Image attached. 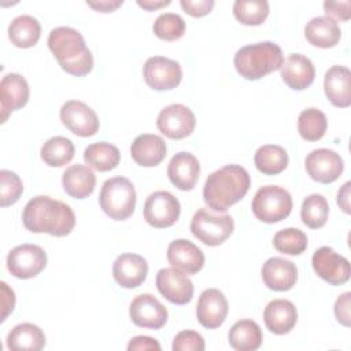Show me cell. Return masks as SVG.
<instances>
[{
    "label": "cell",
    "instance_id": "3",
    "mask_svg": "<svg viewBox=\"0 0 351 351\" xmlns=\"http://www.w3.org/2000/svg\"><path fill=\"white\" fill-rule=\"evenodd\" d=\"M47 43L63 71L74 77H84L92 71L93 56L78 30L69 26L55 27Z\"/></svg>",
    "mask_w": 351,
    "mask_h": 351
},
{
    "label": "cell",
    "instance_id": "21",
    "mask_svg": "<svg viewBox=\"0 0 351 351\" xmlns=\"http://www.w3.org/2000/svg\"><path fill=\"white\" fill-rule=\"evenodd\" d=\"M200 165L191 152H177L169 162L167 177L180 191H192L199 180Z\"/></svg>",
    "mask_w": 351,
    "mask_h": 351
},
{
    "label": "cell",
    "instance_id": "22",
    "mask_svg": "<svg viewBox=\"0 0 351 351\" xmlns=\"http://www.w3.org/2000/svg\"><path fill=\"white\" fill-rule=\"evenodd\" d=\"M169 263L185 274H196L204 266V254L186 239L173 240L167 247Z\"/></svg>",
    "mask_w": 351,
    "mask_h": 351
},
{
    "label": "cell",
    "instance_id": "5",
    "mask_svg": "<svg viewBox=\"0 0 351 351\" xmlns=\"http://www.w3.org/2000/svg\"><path fill=\"white\" fill-rule=\"evenodd\" d=\"M136 189L126 177H112L104 181L100 195V208L111 219L125 221L136 208Z\"/></svg>",
    "mask_w": 351,
    "mask_h": 351
},
{
    "label": "cell",
    "instance_id": "9",
    "mask_svg": "<svg viewBox=\"0 0 351 351\" xmlns=\"http://www.w3.org/2000/svg\"><path fill=\"white\" fill-rule=\"evenodd\" d=\"M144 219L148 225L163 229L173 226L181 214L178 199L167 191H155L144 203Z\"/></svg>",
    "mask_w": 351,
    "mask_h": 351
},
{
    "label": "cell",
    "instance_id": "7",
    "mask_svg": "<svg viewBox=\"0 0 351 351\" xmlns=\"http://www.w3.org/2000/svg\"><path fill=\"white\" fill-rule=\"evenodd\" d=\"M234 229L233 218L229 214L215 215L207 208H199L191 221L192 234L208 247L221 245Z\"/></svg>",
    "mask_w": 351,
    "mask_h": 351
},
{
    "label": "cell",
    "instance_id": "17",
    "mask_svg": "<svg viewBox=\"0 0 351 351\" xmlns=\"http://www.w3.org/2000/svg\"><path fill=\"white\" fill-rule=\"evenodd\" d=\"M29 84L18 73H8L0 81V110H1V123H4L8 115L25 107L29 101Z\"/></svg>",
    "mask_w": 351,
    "mask_h": 351
},
{
    "label": "cell",
    "instance_id": "32",
    "mask_svg": "<svg viewBox=\"0 0 351 351\" xmlns=\"http://www.w3.org/2000/svg\"><path fill=\"white\" fill-rule=\"evenodd\" d=\"M85 163L97 171H110L119 165V149L110 143L99 141L88 145L84 151Z\"/></svg>",
    "mask_w": 351,
    "mask_h": 351
},
{
    "label": "cell",
    "instance_id": "42",
    "mask_svg": "<svg viewBox=\"0 0 351 351\" xmlns=\"http://www.w3.org/2000/svg\"><path fill=\"white\" fill-rule=\"evenodd\" d=\"M215 1L214 0H181L180 5L182 10L195 18L204 16L211 12Z\"/></svg>",
    "mask_w": 351,
    "mask_h": 351
},
{
    "label": "cell",
    "instance_id": "37",
    "mask_svg": "<svg viewBox=\"0 0 351 351\" xmlns=\"http://www.w3.org/2000/svg\"><path fill=\"white\" fill-rule=\"evenodd\" d=\"M269 3L266 0H236L233 4L234 18L247 26H258L269 15Z\"/></svg>",
    "mask_w": 351,
    "mask_h": 351
},
{
    "label": "cell",
    "instance_id": "10",
    "mask_svg": "<svg viewBox=\"0 0 351 351\" xmlns=\"http://www.w3.org/2000/svg\"><path fill=\"white\" fill-rule=\"evenodd\" d=\"M145 84L154 90H171L182 80V70L178 62L165 56H151L143 66Z\"/></svg>",
    "mask_w": 351,
    "mask_h": 351
},
{
    "label": "cell",
    "instance_id": "31",
    "mask_svg": "<svg viewBox=\"0 0 351 351\" xmlns=\"http://www.w3.org/2000/svg\"><path fill=\"white\" fill-rule=\"evenodd\" d=\"M41 36V25L32 15H19L8 25V38L18 48L34 47Z\"/></svg>",
    "mask_w": 351,
    "mask_h": 351
},
{
    "label": "cell",
    "instance_id": "1",
    "mask_svg": "<svg viewBox=\"0 0 351 351\" xmlns=\"http://www.w3.org/2000/svg\"><path fill=\"white\" fill-rule=\"evenodd\" d=\"M22 222L32 233H48L63 237L75 226V215L71 207L49 196L38 195L30 199L22 213Z\"/></svg>",
    "mask_w": 351,
    "mask_h": 351
},
{
    "label": "cell",
    "instance_id": "44",
    "mask_svg": "<svg viewBox=\"0 0 351 351\" xmlns=\"http://www.w3.org/2000/svg\"><path fill=\"white\" fill-rule=\"evenodd\" d=\"M324 10L326 12V16L332 19H340V21H348L351 14H350V1H325L324 3Z\"/></svg>",
    "mask_w": 351,
    "mask_h": 351
},
{
    "label": "cell",
    "instance_id": "13",
    "mask_svg": "<svg viewBox=\"0 0 351 351\" xmlns=\"http://www.w3.org/2000/svg\"><path fill=\"white\" fill-rule=\"evenodd\" d=\"M60 121L71 133L80 137L96 134L100 126L96 112L80 100H69L62 106Z\"/></svg>",
    "mask_w": 351,
    "mask_h": 351
},
{
    "label": "cell",
    "instance_id": "6",
    "mask_svg": "<svg viewBox=\"0 0 351 351\" xmlns=\"http://www.w3.org/2000/svg\"><path fill=\"white\" fill-rule=\"evenodd\" d=\"M291 193L278 185H266L256 191L251 208L256 219L265 223H276L285 219L292 211Z\"/></svg>",
    "mask_w": 351,
    "mask_h": 351
},
{
    "label": "cell",
    "instance_id": "38",
    "mask_svg": "<svg viewBox=\"0 0 351 351\" xmlns=\"http://www.w3.org/2000/svg\"><path fill=\"white\" fill-rule=\"evenodd\" d=\"M307 244L308 240L306 233L296 228H287L278 230L273 239L274 248L285 255H300L306 251Z\"/></svg>",
    "mask_w": 351,
    "mask_h": 351
},
{
    "label": "cell",
    "instance_id": "28",
    "mask_svg": "<svg viewBox=\"0 0 351 351\" xmlns=\"http://www.w3.org/2000/svg\"><path fill=\"white\" fill-rule=\"evenodd\" d=\"M306 40L318 48H332L341 38L339 23L329 16H315L304 26Z\"/></svg>",
    "mask_w": 351,
    "mask_h": 351
},
{
    "label": "cell",
    "instance_id": "26",
    "mask_svg": "<svg viewBox=\"0 0 351 351\" xmlns=\"http://www.w3.org/2000/svg\"><path fill=\"white\" fill-rule=\"evenodd\" d=\"M130 155L132 159L143 167L158 166L166 156V143L156 134H140L130 145Z\"/></svg>",
    "mask_w": 351,
    "mask_h": 351
},
{
    "label": "cell",
    "instance_id": "43",
    "mask_svg": "<svg viewBox=\"0 0 351 351\" xmlns=\"http://www.w3.org/2000/svg\"><path fill=\"white\" fill-rule=\"evenodd\" d=\"M350 300H351V293L350 292H344L343 295H340L336 302H335V317L336 319L344 325V326H350Z\"/></svg>",
    "mask_w": 351,
    "mask_h": 351
},
{
    "label": "cell",
    "instance_id": "34",
    "mask_svg": "<svg viewBox=\"0 0 351 351\" xmlns=\"http://www.w3.org/2000/svg\"><path fill=\"white\" fill-rule=\"evenodd\" d=\"M74 144L71 140L63 136H55L48 138L41 149H40V156L43 162L51 167H62L71 162L74 158Z\"/></svg>",
    "mask_w": 351,
    "mask_h": 351
},
{
    "label": "cell",
    "instance_id": "30",
    "mask_svg": "<svg viewBox=\"0 0 351 351\" xmlns=\"http://www.w3.org/2000/svg\"><path fill=\"white\" fill-rule=\"evenodd\" d=\"M229 344L237 351H254L262 344V330L252 319H240L228 333Z\"/></svg>",
    "mask_w": 351,
    "mask_h": 351
},
{
    "label": "cell",
    "instance_id": "14",
    "mask_svg": "<svg viewBox=\"0 0 351 351\" xmlns=\"http://www.w3.org/2000/svg\"><path fill=\"white\" fill-rule=\"evenodd\" d=\"M307 174L317 182H335L343 173L344 162L341 156L328 148H318L311 151L304 160Z\"/></svg>",
    "mask_w": 351,
    "mask_h": 351
},
{
    "label": "cell",
    "instance_id": "15",
    "mask_svg": "<svg viewBox=\"0 0 351 351\" xmlns=\"http://www.w3.org/2000/svg\"><path fill=\"white\" fill-rule=\"evenodd\" d=\"M156 288L173 304H186L193 298V282L176 267H165L158 271Z\"/></svg>",
    "mask_w": 351,
    "mask_h": 351
},
{
    "label": "cell",
    "instance_id": "19",
    "mask_svg": "<svg viewBox=\"0 0 351 351\" xmlns=\"http://www.w3.org/2000/svg\"><path fill=\"white\" fill-rule=\"evenodd\" d=\"M261 276L263 280V284L277 292L289 291L293 288L298 280V269L293 262L280 258V256H271L269 258L262 269Z\"/></svg>",
    "mask_w": 351,
    "mask_h": 351
},
{
    "label": "cell",
    "instance_id": "12",
    "mask_svg": "<svg viewBox=\"0 0 351 351\" xmlns=\"http://www.w3.org/2000/svg\"><path fill=\"white\" fill-rule=\"evenodd\" d=\"M311 265L318 277L330 285H343L348 281L351 267L347 258L339 255L330 247L318 248L311 258Z\"/></svg>",
    "mask_w": 351,
    "mask_h": 351
},
{
    "label": "cell",
    "instance_id": "48",
    "mask_svg": "<svg viewBox=\"0 0 351 351\" xmlns=\"http://www.w3.org/2000/svg\"><path fill=\"white\" fill-rule=\"evenodd\" d=\"M350 182L347 181L337 192V204L339 207L346 213L350 214L351 208H350Z\"/></svg>",
    "mask_w": 351,
    "mask_h": 351
},
{
    "label": "cell",
    "instance_id": "2",
    "mask_svg": "<svg viewBox=\"0 0 351 351\" xmlns=\"http://www.w3.org/2000/svg\"><path fill=\"white\" fill-rule=\"evenodd\" d=\"M250 185V174L243 166L226 165L207 177L203 186V200L208 208L225 213L247 195Z\"/></svg>",
    "mask_w": 351,
    "mask_h": 351
},
{
    "label": "cell",
    "instance_id": "47",
    "mask_svg": "<svg viewBox=\"0 0 351 351\" xmlns=\"http://www.w3.org/2000/svg\"><path fill=\"white\" fill-rule=\"evenodd\" d=\"M86 4L99 12H112L118 7H121L123 1L122 0H100V1H86Z\"/></svg>",
    "mask_w": 351,
    "mask_h": 351
},
{
    "label": "cell",
    "instance_id": "33",
    "mask_svg": "<svg viewBox=\"0 0 351 351\" xmlns=\"http://www.w3.org/2000/svg\"><path fill=\"white\" fill-rule=\"evenodd\" d=\"M255 167L266 176L282 173L288 166V154L281 145L265 144L261 145L254 155Z\"/></svg>",
    "mask_w": 351,
    "mask_h": 351
},
{
    "label": "cell",
    "instance_id": "11",
    "mask_svg": "<svg viewBox=\"0 0 351 351\" xmlns=\"http://www.w3.org/2000/svg\"><path fill=\"white\" fill-rule=\"evenodd\" d=\"M196 118L192 110L184 104H169L160 110L156 126L162 134L171 140H181L192 134Z\"/></svg>",
    "mask_w": 351,
    "mask_h": 351
},
{
    "label": "cell",
    "instance_id": "4",
    "mask_svg": "<svg viewBox=\"0 0 351 351\" xmlns=\"http://www.w3.org/2000/svg\"><path fill=\"white\" fill-rule=\"evenodd\" d=\"M237 73L248 80L256 81L281 69L284 62L282 49L273 41H261L241 47L234 55Z\"/></svg>",
    "mask_w": 351,
    "mask_h": 351
},
{
    "label": "cell",
    "instance_id": "27",
    "mask_svg": "<svg viewBox=\"0 0 351 351\" xmlns=\"http://www.w3.org/2000/svg\"><path fill=\"white\" fill-rule=\"evenodd\" d=\"M62 185L64 192L74 199H86L96 186V176L86 165H71L62 176Z\"/></svg>",
    "mask_w": 351,
    "mask_h": 351
},
{
    "label": "cell",
    "instance_id": "24",
    "mask_svg": "<svg viewBox=\"0 0 351 351\" xmlns=\"http://www.w3.org/2000/svg\"><path fill=\"white\" fill-rule=\"evenodd\" d=\"M263 321L266 328L274 335L289 333L298 321L296 307L291 300L274 299L265 307Z\"/></svg>",
    "mask_w": 351,
    "mask_h": 351
},
{
    "label": "cell",
    "instance_id": "16",
    "mask_svg": "<svg viewBox=\"0 0 351 351\" xmlns=\"http://www.w3.org/2000/svg\"><path fill=\"white\" fill-rule=\"evenodd\" d=\"M167 308L151 293L136 296L129 306V317L140 328L160 329L167 322Z\"/></svg>",
    "mask_w": 351,
    "mask_h": 351
},
{
    "label": "cell",
    "instance_id": "35",
    "mask_svg": "<svg viewBox=\"0 0 351 351\" xmlns=\"http://www.w3.org/2000/svg\"><path fill=\"white\" fill-rule=\"evenodd\" d=\"M326 128L328 121L325 114L315 107L303 110L298 117L299 134L307 141L321 140L326 133Z\"/></svg>",
    "mask_w": 351,
    "mask_h": 351
},
{
    "label": "cell",
    "instance_id": "29",
    "mask_svg": "<svg viewBox=\"0 0 351 351\" xmlns=\"http://www.w3.org/2000/svg\"><path fill=\"white\" fill-rule=\"evenodd\" d=\"M45 346V335L40 326L23 322L15 325L7 336V348L12 351H40Z\"/></svg>",
    "mask_w": 351,
    "mask_h": 351
},
{
    "label": "cell",
    "instance_id": "23",
    "mask_svg": "<svg viewBox=\"0 0 351 351\" xmlns=\"http://www.w3.org/2000/svg\"><path fill=\"white\" fill-rule=\"evenodd\" d=\"M280 70L282 81L293 90L307 89L315 78V67L313 62L302 53L288 55Z\"/></svg>",
    "mask_w": 351,
    "mask_h": 351
},
{
    "label": "cell",
    "instance_id": "46",
    "mask_svg": "<svg viewBox=\"0 0 351 351\" xmlns=\"http://www.w3.org/2000/svg\"><path fill=\"white\" fill-rule=\"evenodd\" d=\"M129 351H144V350H160V344L149 336H134L128 344Z\"/></svg>",
    "mask_w": 351,
    "mask_h": 351
},
{
    "label": "cell",
    "instance_id": "49",
    "mask_svg": "<svg viewBox=\"0 0 351 351\" xmlns=\"http://www.w3.org/2000/svg\"><path fill=\"white\" fill-rule=\"evenodd\" d=\"M170 4V0H137V5L147 10V11H154L160 7H166Z\"/></svg>",
    "mask_w": 351,
    "mask_h": 351
},
{
    "label": "cell",
    "instance_id": "36",
    "mask_svg": "<svg viewBox=\"0 0 351 351\" xmlns=\"http://www.w3.org/2000/svg\"><path fill=\"white\" fill-rule=\"evenodd\" d=\"M329 215V204L328 200L318 193L308 195L300 208V218L306 226L310 229H319L322 228Z\"/></svg>",
    "mask_w": 351,
    "mask_h": 351
},
{
    "label": "cell",
    "instance_id": "20",
    "mask_svg": "<svg viewBox=\"0 0 351 351\" xmlns=\"http://www.w3.org/2000/svg\"><path fill=\"white\" fill-rule=\"evenodd\" d=\"M148 274V263L138 254H122L112 265V276L117 284L132 289L140 287Z\"/></svg>",
    "mask_w": 351,
    "mask_h": 351
},
{
    "label": "cell",
    "instance_id": "39",
    "mask_svg": "<svg viewBox=\"0 0 351 351\" xmlns=\"http://www.w3.org/2000/svg\"><path fill=\"white\" fill-rule=\"evenodd\" d=\"M185 29L186 25L182 16L173 12L160 14L152 25L155 36L165 41H176L181 38L185 33Z\"/></svg>",
    "mask_w": 351,
    "mask_h": 351
},
{
    "label": "cell",
    "instance_id": "25",
    "mask_svg": "<svg viewBox=\"0 0 351 351\" xmlns=\"http://www.w3.org/2000/svg\"><path fill=\"white\" fill-rule=\"evenodd\" d=\"M324 89L328 100L339 108L351 104V73L344 66H332L324 77Z\"/></svg>",
    "mask_w": 351,
    "mask_h": 351
},
{
    "label": "cell",
    "instance_id": "18",
    "mask_svg": "<svg viewBox=\"0 0 351 351\" xmlns=\"http://www.w3.org/2000/svg\"><path fill=\"white\" fill-rule=\"evenodd\" d=\"M229 306L225 295L217 288H208L199 296L196 317L202 326L207 329H217L225 322Z\"/></svg>",
    "mask_w": 351,
    "mask_h": 351
},
{
    "label": "cell",
    "instance_id": "8",
    "mask_svg": "<svg viewBox=\"0 0 351 351\" xmlns=\"http://www.w3.org/2000/svg\"><path fill=\"white\" fill-rule=\"evenodd\" d=\"M45 266L47 254L36 244L16 245L7 255V269L19 280H29L38 276Z\"/></svg>",
    "mask_w": 351,
    "mask_h": 351
},
{
    "label": "cell",
    "instance_id": "45",
    "mask_svg": "<svg viewBox=\"0 0 351 351\" xmlns=\"http://www.w3.org/2000/svg\"><path fill=\"white\" fill-rule=\"evenodd\" d=\"M0 288H1V318H0V321L3 322V321H5L8 314L12 313V310L15 307V293L4 281L0 282Z\"/></svg>",
    "mask_w": 351,
    "mask_h": 351
},
{
    "label": "cell",
    "instance_id": "40",
    "mask_svg": "<svg viewBox=\"0 0 351 351\" xmlns=\"http://www.w3.org/2000/svg\"><path fill=\"white\" fill-rule=\"evenodd\" d=\"M23 192V184L19 176L11 170L0 171V206L7 207L18 202Z\"/></svg>",
    "mask_w": 351,
    "mask_h": 351
},
{
    "label": "cell",
    "instance_id": "41",
    "mask_svg": "<svg viewBox=\"0 0 351 351\" xmlns=\"http://www.w3.org/2000/svg\"><path fill=\"white\" fill-rule=\"evenodd\" d=\"M171 348L173 351H203L206 344L200 333L195 330H181L176 335Z\"/></svg>",
    "mask_w": 351,
    "mask_h": 351
}]
</instances>
